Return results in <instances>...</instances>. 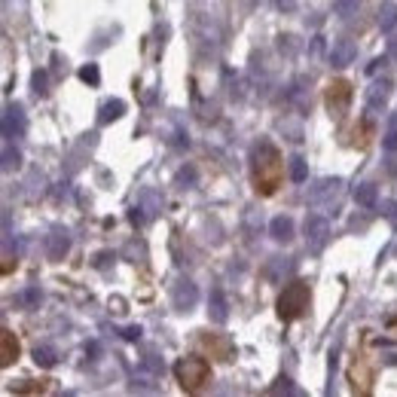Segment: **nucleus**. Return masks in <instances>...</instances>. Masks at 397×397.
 <instances>
[{
	"mask_svg": "<svg viewBox=\"0 0 397 397\" xmlns=\"http://www.w3.org/2000/svg\"><path fill=\"white\" fill-rule=\"evenodd\" d=\"M287 172H290V181L303 183V181L309 177V165H306V159H303V156H294V159L287 162Z\"/></svg>",
	"mask_w": 397,
	"mask_h": 397,
	"instance_id": "nucleus-22",
	"label": "nucleus"
},
{
	"mask_svg": "<svg viewBox=\"0 0 397 397\" xmlns=\"http://www.w3.org/2000/svg\"><path fill=\"white\" fill-rule=\"evenodd\" d=\"M16 358H19V343H16V336H12L10 330H3V336H0V364L10 367Z\"/></svg>",
	"mask_w": 397,
	"mask_h": 397,
	"instance_id": "nucleus-16",
	"label": "nucleus"
},
{
	"mask_svg": "<svg viewBox=\"0 0 397 397\" xmlns=\"http://www.w3.org/2000/svg\"><path fill=\"white\" fill-rule=\"evenodd\" d=\"M303 232H306V245L312 247V251H321V247L327 245V238H330V223H327V217L309 214L306 223H303Z\"/></svg>",
	"mask_w": 397,
	"mask_h": 397,
	"instance_id": "nucleus-5",
	"label": "nucleus"
},
{
	"mask_svg": "<svg viewBox=\"0 0 397 397\" xmlns=\"http://www.w3.org/2000/svg\"><path fill=\"white\" fill-rule=\"evenodd\" d=\"M388 59H394V61H397V37L388 40Z\"/></svg>",
	"mask_w": 397,
	"mask_h": 397,
	"instance_id": "nucleus-35",
	"label": "nucleus"
},
{
	"mask_svg": "<svg viewBox=\"0 0 397 397\" xmlns=\"http://www.w3.org/2000/svg\"><path fill=\"white\" fill-rule=\"evenodd\" d=\"M330 65L333 68H349L354 59H358V46L352 43V40H333V46H330Z\"/></svg>",
	"mask_w": 397,
	"mask_h": 397,
	"instance_id": "nucleus-10",
	"label": "nucleus"
},
{
	"mask_svg": "<svg viewBox=\"0 0 397 397\" xmlns=\"http://www.w3.org/2000/svg\"><path fill=\"white\" fill-rule=\"evenodd\" d=\"M379 28L385 34L397 28V3H391V0H385V3L379 6Z\"/></svg>",
	"mask_w": 397,
	"mask_h": 397,
	"instance_id": "nucleus-20",
	"label": "nucleus"
},
{
	"mask_svg": "<svg viewBox=\"0 0 397 397\" xmlns=\"http://www.w3.org/2000/svg\"><path fill=\"white\" fill-rule=\"evenodd\" d=\"M28 132V119H25V110L22 104H6L3 108V138L6 141H16Z\"/></svg>",
	"mask_w": 397,
	"mask_h": 397,
	"instance_id": "nucleus-7",
	"label": "nucleus"
},
{
	"mask_svg": "<svg viewBox=\"0 0 397 397\" xmlns=\"http://www.w3.org/2000/svg\"><path fill=\"white\" fill-rule=\"evenodd\" d=\"M269 236H272L275 242H290V238H294V221L285 214L272 217V221H269Z\"/></svg>",
	"mask_w": 397,
	"mask_h": 397,
	"instance_id": "nucleus-14",
	"label": "nucleus"
},
{
	"mask_svg": "<svg viewBox=\"0 0 397 397\" xmlns=\"http://www.w3.org/2000/svg\"><path fill=\"white\" fill-rule=\"evenodd\" d=\"M343 190V177H321L315 187H309V205L321 208V205H330L333 198Z\"/></svg>",
	"mask_w": 397,
	"mask_h": 397,
	"instance_id": "nucleus-6",
	"label": "nucleus"
},
{
	"mask_svg": "<svg viewBox=\"0 0 397 397\" xmlns=\"http://www.w3.org/2000/svg\"><path fill=\"white\" fill-rule=\"evenodd\" d=\"M382 147H385L388 153H397V132H391V129H388L385 141H382Z\"/></svg>",
	"mask_w": 397,
	"mask_h": 397,
	"instance_id": "nucleus-31",
	"label": "nucleus"
},
{
	"mask_svg": "<svg viewBox=\"0 0 397 397\" xmlns=\"http://www.w3.org/2000/svg\"><path fill=\"white\" fill-rule=\"evenodd\" d=\"M43 251H46L49 260H55V263H59V260H65V254L70 251V236H68L65 230H52L46 236V242H43Z\"/></svg>",
	"mask_w": 397,
	"mask_h": 397,
	"instance_id": "nucleus-9",
	"label": "nucleus"
},
{
	"mask_svg": "<svg viewBox=\"0 0 397 397\" xmlns=\"http://www.w3.org/2000/svg\"><path fill=\"white\" fill-rule=\"evenodd\" d=\"M34 364L43 367V370H52V367L59 364V352H55V345H37V349H34Z\"/></svg>",
	"mask_w": 397,
	"mask_h": 397,
	"instance_id": "nucleus-18",
	"label": "nucleus"
},
{
	"mask_svg": "<svg viewBox=\"0 0 397 397\" xmlns=\"http://www.w3.org/2000/svg\"><path fill=\"white\" fill-rule=\"evenodd\" d=\"M290 272H294V260L290 257H269L263 266V278L272 281V285H281L285 275H290Z\"/></svg>",
	"mask_w": 397,
	"mask_h": 397,
	"instance_id": "nucleus-12",
	"label": "nucleus"
},
{
	"mask_svg": "<svg viewBox=\"0 0 397 397\" xmlns=\"http://www.w3.org/2000/svg\"><path fill=\"white\" fill-rule=\"evenodd\" d=\"M113 260V254L110 251H101V254H95V260H92V263H95V269H104Z\"/></svg>",
	"mask_w": 397,
	"mask_h": 397,
	"instance_id": "nucleus-32",
	"label": "nucleus"
},
{
	"mask_svg": "<svg viewBox=\"0 0 397 397\" xmlns=\"http://www.w3.org/2000/svg\"><path fill=\"white\" fill-rule=\"evenodd\" d=\"M125 113V101H119V98H110V101L101 104V110H98V123L108 125L113 123V119H119Z\"/></svg>",
	"mask_w": 397,
	"mask_h": 397,
	"instance_id": "nucleus-17",
	"label": "nucleus"
},
{
	"mask_svg": "<svg viewBox=\"0 0 397 397\" xmlns=\"http://www.w3.org/2000/svg\"><path fill=\"white\" fill-rule=\"evenodd\" d=\"M80 80L86 83V86H98V83H101V68H98L95 61L83 65V68H80Z\"/></svg>",
	"mask_w": 397,
	"mask_h": 397,
	"instance_id": "nucleus-23",
	"label": "nucleus"
},
{
	"mask_svg": "<svg viewBox=\"0 0 397 397\" xmlns=\"http://www.w3.org/2000/svg\"><path fill=\"white\" fill-rule=\"evenodd\" d=\"M196 303H198V287L190 278H181L174 285V290H172V306L177 312H190Z\"/></svg>",
	"mask_w": 397,
	"mask_h": 397,
	"instance_id": "nucleus-8",
	"label": "nucleus"
},
{
	"mask_svg": "<svg viewBox=\"0 0 397 397\" xmlns=\"http://www.w3.org/2000/svg\"><path fill=\"white\" fill-rule=\"evenodd\" d=\"M144 211H147V208H144V205H141V202H138V205H134V208L129 211V221H132L134 226H141V223H144V221H147V214H144Z\"/></svg>",
	"mask_w": 397,
	"mask_h": 397,
	"instance_id": "nucleus-29",
	"label": "nucleus"
},
{
	"mask_svg": "<svg viewBox=\"0 0 397 397\" xmlns=\"http://www.w3.org/2000/svg\"><path fill=\"white\" fill-rule=\"evenodd\" d=\"M208 318L214 324H226V318H230V303H226V294L221 287H214L208 296Z\"/></svg>",
	"mask_w": 397,
	"mask_h": 397,
	"instance_id": "nucleus-13",
	"label": "nucleus"
},
{
	"mask_svg": "<svg viewBox=\"0 0 397 397\" xmlns=\"http://www.w3.org/2000/svg\"><path fill=\"white\" fill-rule=\"evenodd\" d=\"M394 223H397V221H394Z\"/></svg>",
	"mask_w": 397,
	"mask_h": 397,
	"instance_id": "nucleus-38",
	"label": "nucleus"
},
{
	"mask_svg": "<svg viewBox=\"0 0 397 397\" xmlns=\"http://www.w3.org/2000/svg\"><path fill=\"white\" fill-rule=\"evenodd\" d=\"M385 65H388V55H382V59H373V61H370V68H367V74H376V70L385 68Z\"/></svg>",
	"mask_w": 397,
	"mask_h": 397,
	"instance_id": "nucleus-33",
	"label": "nucleus"
},
{
	"mask_svg": "<svg viewBox=\"0 0 397 397\" xmlns=\"http://www.w3.org/2000/svg\"><path fill=\"white\" fill-rule=\"evenodd\" d=\"M376 198H379V193H376L373 183H358V187H354V202H358L360 208H376Z\"/></svg>",
	"mask_w": 397,
	"mask_h": 397,
	"instance_id": "nucleus-19",
	"label": "nucleus"
},
{
	"mask_svg": "<svg viewBox=\"0 0 397 397\" xmlns=\"http://www.w3.org/2000/svg\"><path fill=\"white\" fill-rule=\"evenodd\" d=\"M98 352H101V349H98V343H89V345H86V354H89L92 360H95V354H98Z\"/></svg>",
	"mask_w": 397,
	"mask_h": 397,
	"instance_id": "nucleus-36",
	"label": "nucleus"
},
{
	"mask_svg": "<svg viewBox=\"0 0 397 397\" xmlns=\"http://www.w3.org/2000/svg\"><path fill=\"white\" fill-rule=\"evenodd\" d=\"M285 174V162H281L278 150L272 141H257L251 150V177H254V190L260 196H272L281 183Z\"/></svg>",
	"mask_w": 397,
	"mask_h": 397,
	"instance_id": "nucleus-1",
	"label": "nucleus"
},
{
	"mask_svg": "<svg viewBox=\"0 0 397 397\" xmlns=\"http://www.w3.org/2000/svg\"><path fill=\"white\" fill-rule=\"evenodd\" d=\"M275 6H278L281 12H294L296 10V0H275Z\"/></svg>",
	"mask_w": 397,
	"mask_h": 397,
	"instance_id": "nucleus-34",
	"label": "nucleus"
},
{
	"mask_svg": "<svg viewBox=\"0 0 397 397\" xmlns=\"http://www.w3.org/2000/svg\"><path fill=\"white\" fill-rule=\"evenodd\" d=\"M196 181H198V172L193 165H183V168H177V174H174V183L181 190H190V187H196Z\"/></svg>",
	"mask_w": 397,
	"mask_h": 397,
	"instance_id": "nucleus-21",
	"label": "nucleus"
},
{
	"mask_svg": "<svg viewBox=\"0 0 397 397\" xmlns=\"http://www.w3.org/2000/svg\"><path fill=\"white\" fill-rule=\"evenodd\" d=\"M19 165H22V153H19L12 144H6L3 147V172H16Z\"/></svg>",
	"mask_w": 397,
	"mask_h": 397,
	"instance_id": "nucleus-24",
	"label": "nucleus"
},
{
	"mask_svg": "<svg viewBox=\"0 0 397 397\" xmlns=\"http://www.w3.org/2000/svg\"><path fill=\"white\" fill-rule=\"evenodd\" d=\"M327 110H330V116H343L345 110H349V104H352V83H345V80H333L330 86H327Z\"/></svg>",
	"mask_w": 397,
	"mask_h": 397,
	"instance_id": "nucleus-4",
	"label": "nucleus"
},
{
	"mask_svg": "<svg viewBox=\"0 0 397 397\" xmlns=\"http://www.w3.org/2000/svg\"><path fill=\"white\" fill-rule=\"evenodd\" d=\"M174 379L181 382L183 391H198L205 382L211 379V364L198 354H187V358H177L174 364Z\"/></svg>",
	"mask_w": 397,
	"mask_h": 397,
	"instance_id": "nucleus-3",
	"label": "nucleus"
},
{
	"mask_svg": "<svg viewBox=\"0 0 397 397\" xmlns=\"http://www.w3.org/2000/svg\"><path fill=\"white\" fill-rule=\"evenodd\" d=\"M141 333H144V330H141L138 324H132V327H123V330H119V336H123V339H129V343H138V339H141Z\"/></svg>",
	"mask_w": 397,
	"mask_h": 397,
	"instance_id": "nucleus-30",
	"label": "nucleus"
},
{
	"mask_svg": "<svg viewBox=\"0 0 397 397\" xmlns=\"http://www.w3.org/2000/svg\"><path fill=\"white\" fill-rule=\"evenodd\" d=\"M391 80H376L370 89H367V110L370 113H379L382 108L388 104V98H391Z\"/></svg>",
	"mask_w": 397,
	"mask_h": 397,
	"instance_id": "nucleus-11",
	"label": "nucleus"
},
{
	"mask_svg": "<svg viewBox=\"0 0 397 397\" xmlns=\"http://www.w3.org/2000/svg\"><path fill=\"white\" fill-rule=\"evenodd\" d=\"M40 303H43V290L34 285L19 290V294L12 296V306H19V309H40Z\"/></svg>",
	"mask_w": 397,
	"mask_h": 397,
	"instance_id": "nucleus-15",
	"label": "nucleus"
},
{
	"mask_svg": "<svg viewBox=\"0 0 397 397\" xmlns=\"http://www.w3.org/2000/svg\"><path fill=\"white\" fill-rule=\"evenodd\" d=\"M358 3H360V0H333V12L343 16V19H349V16L358 12Z\"/></svg>",
	"mask_w": 397,
	"mask_h": 397,
	"instance_id": "nucleus-25",
	"label": "nucleus"
},
{
	"mask_svg": "<svg viewBox=\"0 0 397 397\" xmlns=\"http://www.w3.org/2000/svg\"><path fill=\"white\" fill-rule=\"evenodd\" d=\"M278 52H281V55H294V52H296V37H290V34H281V37H278Z\"/></svg>",
	"mask_w": 397,
	"mask_h": 397,
	"instance_id": "nucleus-28",
	"label": "nucleus"
},
{
	"mask_svg": "<svg viewBox=\"0 0 397 397\" xmlns=\"http://www.w3.org/2000/svg\"><path fill=\"white\" fill-rule=\"evenodd\" d=\"M269 394H300V388H296L294 382L287 379V376H281V379L275 382L272 388H269Z\"/></svg>",
	"mask_w": 397,
	"mask_h": 397,
	"instance_id": "nucleus-26",
	"label": "nucleus"
},
{
	"mask_svg": "<svg viewBox=\"0 0 397 397\" xmlns=\"http://www.w3.org/2000/svg\"><path fill=\"white\" fill-rule=\"evenodd\" d=\"M46 83H49L46 70H34V74H31V86H34L37 95H46Z\"/></svg>",
	"mask_w": 397,
	"mask_h": 397,
	"instance_id": "nucleus-27",
	"label": "nucleus"
},
{
	"mask_svg": "<svg viewBox=\"0 0 397 397\" xmlns=\"http://www.w3.org/2000/svg\"><path fill=\"white\" fill-rule=\"evenodd\" d=\"M309 303H312V294H309V285L306 281H290L285 285V290L278 294V318L281 321H296L309 312Z\"/></svg>",
	"mask_w": 397,
	"mask_h": 397,
	"instance_id": "nucleus-2",
	"label": "nucleus"
},
{
	"mask_svg": "<svg viewBox=\"0 0 397 397\" xmlns=\"http://www.w3.org/2000/svg\"><path fill=\"white\" fill-rule=\"evenodd\" d=\"M388 129H391V132H397V110L391 113V116H388Z\"/></svg>",
	"mask_w": 397,
	"mask_h": 397,
	"instance_id": "nucleus-37",
	"label": "nucleus"
}]
</instances>
